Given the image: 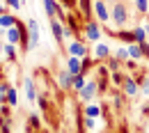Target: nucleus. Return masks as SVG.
<instances>
[{
  "instance_id": "f03ea898",
  "label": "nucleus",
  "mask_w": 149,
  "mask_h": 133,
  "mask_svg": "<svg viewBox=\"0 0 149 133\" xmlns=\"http://www.w3.org/2000/svg\"><path fill=\"white\" fill-rule=\"evenodd\" d=\"M85 39H90V41H99L101 39V21L85 23Z\"/></svg>"
},
{
  "instance_id": "a211bd4d",
  "label": "nucleus",
  "mask_w": 149,
  "mask_h": 133,
  "mask_svg": "<svg viewBox=\"0 0 149 133\" xmlns=\"http://www.w3.org/2000/svg\"><path fill=\"white\" fill-rule=\"evenodd\" d=\"M133 35H135V41H138V44H145V41H147V30H145V28H135V30H133Z\"/></svg>"
},
{
  "instance_id": "72a5a7b5",
  "label": "nucleus",
  "mask_w": 149,
  "mask_h": 133,
  "mask_svg": "<svg viewBox=\"0 0 149 133\" xmlns=\"http://www.w3.org/2000/svg\"><path fill=\"white\" fill-rule=\"evenodd\" d=\"M140 46H142V53H145V57H149V44L145 41V44H140Z\"/></svg>"
},
{
  "instance_id": "412c9836",
  "label": "nucleus",
  "mask_w": 149,
  "mask_h": 133,
  "mask_svg": "<svg viewBox=\"0 0 149 133\" xmlns=\"http://www.w3.org/2000/svg\"><path fill=\"white\" fill-rule=\"evenodd\" d=\"M101 115V108L99 106H90V108H85V117H99Z\"/></svg>"
},
{
  "instance_id": "9b49d317",
  "label": "nucleus",
  "mask_w": 149,
  "mask_h": 133,
  "mask_svg": "<svg viewBox=\"0 0 149 133\" xmlns=\"http://www.w3.org/2000/svg\"><path fill=\"white\" fill-rule=\"evenodd\" d=\"M96 87H99V85H96L94 80H90V83H87V85L80 90V99H83V101H90V99H94V94H96Z\"/></svg>"
},
{
  "instance_id": "b1692460",
  "label": "nucleus",
  "mask_w": 149,
  "mask_h": 133,
  "mask_svg": "<svg viewBox=\"0 0 149 133\" xmlns=\"http://www.w3.org/2000/svg\"><path fill=\"white\" fill-rule=\"evenodd\" d=\"M7 103H9V106H16V90H14V87L7 90Z\"/></svg>"
},
{
  "instance_id": "4c0bfd02",
  "label": "nucleus",
  "mask_w": 149,
  "mask_h": 133,
  "mask_svg": "<svg viewBox=\"0 0 149 133\" xmlns=\"http://www.w3.org/2000/svg\"><path fill=\"white\" fill-rule=\"evenodd\" d=\"M145 30H147V35H149V23H147V25H145Z\"/></svg>"
},
{
  "instance_id": "5701e85b",
  "label": "nucleus",
  "mask_w": 149,
  "mask_h": 133,
  "mask_svg": "<svg viewBox=\"0 0 149 133\" xmlns=\"http://www.w3.org/2000/svg\"><path fill=\"white\" fill-rule=\"evenodd\" d=\"M5 55H7V60H14V57H16V48H14V44H7V46H5Z\"/></svg>"
},
{
  "instance_id": "cd10ccee",
  "label": "nucleus",
  "mask_w": 149,
  "mask_h": 133,
  "mask_svg": "<svg viewBox=\"0 0 149 133\" xmlns=\"http://www.w3.org/2000/svg\"><path fill=\"white\" fill-rule=\"evenodd\" d=\"M5 5H9L12 9H21V0H5Z\"/></svg>"
},
{
  "instance_id": "c756f323",
  "label": "nucleus",
  "mask_w": 149,
  "mask_h": 133,
  "mask_svg": "<svg viewBox=\"0 0 149 133\" xmlns=\"http://www.w3.org/2000/svg\"><path fill=\"white\" fill-rule=\"evenodd\" d=\"M30 124H32L35 129H39V126H41V122H39V117H37V115H30Z\"/></svg>"
},
{
  "instance_id": "aec40b11",
  "label": "nucleus",
  "mask_w": 149,
  "mask_h": 133,
  "mask_svg": "<svg viewBox=\"0 0 149 133\" xmlns=\"http://www.w3.org/2000/svg\"><path fill=\"white\" fill-rule=\"evenodd\" d=\"M135 9H138L140 14H147L149 12V2L147 0H135Z\"/></svg>"
},
{
  "instance_id": "4be33fe9",
  "label": "nucleus",
  "mask_w": 149,
  "mask_h": 133,
  "mask_svg": "<svg viewBox=\"0 0 149 133\" xmlns=\"http://www.w3.org/2000/svg\"><path fill=\"white\" fill-rule=\"evenodd\" d=\"M115 57H117V60H119V62H122V60H124V62H126V60H129V48H117V53H115Z\"/></svg>"
},
{
  "instance_id": "e433bc0d",
  "label": "nucleus",
  "mask_w": 149,
  "mask_h": 133,
  "mask_svg": "<svg viewBox=\"0 0 149 133\" xmlns=\"http://www.w3.org/2000/svg\"><path fill=\"white\" fill-rule=\"evenodd\" d=\"M5 124H7V122H5V119H2V115H0V126H5Z\"/></svg>"
},
{
  "instance_id": "1a4fd4ad",
  "label": "nucleus",
  "mask_w": 149,
  "mask_h": 133,
  "mask_svg": "<svg viewBox=\"0 0 149 133\" xmlns=\"http://www.w3.org/2000/svg\"><path fill=\"white\" fill-rule=\"evenodd\" d=\"M51 30H53L55 41H62V39H64V25H62L60 19H51Z\"/></svg>"
},
{
  "instance_id": "423d86ee",
  "label": "nucleus",
  "mask_w": 149,
  "mask_h": 133,
  "mask_svg": "<svg viewBox=\"0 0 149 133\" xmlns=\"http://www.w3.org/2000/svg\"><path fill=\"white\" fill-rule=\"evenodd\" d=\"M67 69L74 74V76H78V74H83V60L80 57H74L69 55V60H67Z\"/></svg>"
},
{
  "instance_id": "f257e3e1",
  "label": "nucleus",
  "mask_w": 149,
  "mask_h": 133,
  "mask_svg": "<svg viewBox=\"0 0 149 133\" xmlns=\"http://www.w3.org/2000/svg\"><path fill=\"white\" fill-rule=\"evenodd\" d=\"M110 21H115L117 30H122V25L129 21V9H126L124 2H115V7H112V19Z\"/></svg>"
},
{
  "instance_id": "c85d7f7f",
  "label": "nucleus",
  "mask_w": 149,
  "mask_h": 133,
  "mask_svg": "<svg viewBox=\"0 0 149 133\" xmlns=\"http://www.w3.org/2000/svg\"><path fill=\"white\" fill-rule=\"evenodd\" d=\"M90 67H92V60H90V57L85 55V57H83V74H85V71H87Z\"/></svg>"
},
{
  "instance_id": "7ed1b4c3",
  "label": "nucleus",
  "mask_w": 149,
  "mask_h": 133,
  "mask_svg": "<svg viewBox=\"0 0 149 133\" xmlns=\"http://www.w3.org/2000/svg\"><path fill=\"white\" fill-rule=\"evenodd\" d=\"M94 14H96V19L101 21V23H108L112 19L110 12H108V7H106V2L103 0H94Z\"/></svg>"
},
{
  "instance_id": "0eeeda50",
  "label": "nucleus",
  "mask_w": 149,
  "mask_h": 133,
  "mask_svg": "<svg viewBox=\"0 0 149 133\" xmlns=\"http://www.w3.org/2000/svg\"><path fill=\"white\" fill-rule=\"evenodd\" d=\"M69 53L74 57H80V60H83V57L87 55V48H85L83 41H71V44H69Z\"/></svg>"
},
{
  "instance_id": "dca6fc26",
  "label": "nucleus",
  "mask_w": 149,
  "mask_h": 133,
  "mask_svg": "<svg viewBox=\"0 0 149 133\" xmlns=\"http://www.w3.org/2000/svg\"><path fill=\"white\" fill-rule=\"evenodd\" d=\"M129 55L133 57V60L145 57V53H142V46H140V44H129Z\"/></svg>"
},
{
  "instance_id": "f704fd0d",
  "label": "nucleus",
  "mask_w": 149,
  "mask_h": 133,
  "mask_svg": "<svg viewBox=\"0 0 149 133\" xmlns=\"http://www.w3.org/2000/svg\"><path fill=\"white\" fill-rule=\"evenodd\" d=\"M62 2H64V7H74L76 5V0H62Z\"/></svg>"
},
{
  "instance_id": "2eb2a0df",
  "label": "nucleus",
  "mask_w": 149,
  "mask_h": 133,
  "mask_svg": "<svg viewBox=\"0 0 149 133\" xmlns=\"http://www.w3.org/2000/svg\"><path fill=\"white\" fill-rule=\"evenodd\" d=\"M23 85H25V94H28V99H30V101H35V99H37V90H35L32 78H25V80H23Z\"/></svg>"
},
{
  "instance_id": "ddd939ff",
  "label": "nucleus",
  "mask_w": 149,
  "mask_h": 133,
  "mask_svg": "<svg viewBox=\"0 0 149 133\" xmlns=\"http://www.w3.org/2000/svg\"><path fill=\"white\" fill-rule=\"evenodd\" d=\"M94 57H96V60H106V57H110V48H108L106 44L96 41V48H94Z\"/></svg>"
},
{
  "instance_id": "c9c22d12",
  "label": "nucleus",
  "mask_w": 149,
  "mask_h": 133,
  "mask_svg": "<svg viewBox=\"0 0 149 133\" xmlns=\"http://www.w3.org/2000/svg\"><path fill=\"white\" fill-rule=\"evenodd\" d=\"M142 113H145V115H149V106H145V108H142Z\"/></svg>"
},
{
  "instance_id": "a878e982",
  "label": "nucleus",
  "mask_w": 149,
  "mask_h": 133,
  "mask_svg": "<svg viewBox=\"0 0 149 133\" xmlns=\"http://www.w3.org/2000/svg\"><path fill=\"white\" fill-rule=\"evenodd\" d=\"M110 78H112V83H115L117 87H119V85L124 83V76H122V71H112V74H110Z\"/></svg>"
},
{
  "instance_id": "6e6552de",
  "label": "nucleus",
  "mask_w": 149,
  "mask_h": 133,
  "mask_svg": "<svg viewBox=\"0 0 149 133\" xmlns=\"http://www.w3.org/2000/svg\"><path fill=\"white\" fill-rule=\"evenodd\" d=\"M122 90H124V94H129V96H135L138 94V80L135 78H124V83H122Z\"/></svg>"
},
{
  "instance_id": "39448f33",
  "label": "nucleus",
  "mask_w": 149,
  "mask_h": 133,
  "mask_svg": "<svg viewBox=\"0 0 149 133\" xmlns=\"http://www.w3.org/2000/svg\"><path fill=\"white\" fill-rule=\"evenodd\" d=\"M21 37H23L21 21H16V25H14V28H7V41H9V44H21Z\"/></svg>"
},
{
  "instance_id": "9d476101",
  "label": "nucleus",
  "mask_w": 149,
  "mask_h": 133,
  "mask_svg": "<svg viewBox=\"0 0 149 133\" xmlns=\"http://www.w3.org/2000/svg\"><path fill=\"white\" fill-rule=\"evenodd\" d=\"M28 30H30V48H35L39 44V25H37V21H28Z\"/></svg>"
},
{
  "instance_id": "2f4dec72",
  "label": "nucleus",
  "mask_w": 149,
  "mask_h": 133,
  "mask_svg": "<svg viewBox=\"0 0 149 133\" xmlns=\"http://www.w3.org/2000/svg\"><path fill=\"white\" fill-rule=\"evenodd\" d=\"M85 126H87V129H94V126H96L94 117H85Z\"/></svg>"
},
{
  "instance_id": "20e7f679",
  "label": "nucleus",
  "mask_w": 149,
  "mask_h": 133,
  "mask_svg": "<svg viewBox=\"0 0 149 133\" xmlns=\"http://www.w3.org/2000/svg\"><path fill=\"white\" fill-rule=\"evenodd\" d=\"M57 83H60L62 90H71V87H74V74H71L69 69L60 71V74H57Z\"/></svg>"
},
{
  "instance_id": "4468645a",
  "label": "nucleus",
  "mask_w": 149,
  "mask_h": 133,
  "mask_svg": "<svg viewBox=\"0 0 149 133\" xmlns=\"http://www.w3.org/2000/svg\"><path fill=\"white\" fill-rule=\"evenodd\" d=\"M16 16H12V14H2V16H0V28H2V30H7V28H14V25H16Z\"/></svg>"
},
{
  "instance_id": "f3484780",
  "label": "nucleus",
  "mask_w": 149,
  "mask_h": 133,
  "mask_svg": "<svg viewBox=\"0 0 149 133\" xmlns=\"http://www.w3.org/2000/svg\"><path fill=\"white\" fill-rule=\"evenodd\" d=\"M115 35H117V39H122V41H126V44H138V41H135V35H133V30H131V32H124V30H117Z\"/></svg>"
},
{
  "instance_id": "393cba45",
  "label": "nucleus",
  "mask_w": 149,
  "mask_h": 133,
  "mask_svg": "<svg viewBox=\"0 0 149 133\" xmlns=\"http://www.w3.org/2000/svg\"><path fill=\"white\" fill-rule=\"evenodd\" d=\"M108 71H119V60H117V57H110V60H108Z\"/></svg>"
},
{
  "instance_id": "473e14b6",
  "label": "nucleus",
  "mask_w": 149,
  "mask_h": 133,
  "mask_svg": "<svg viewBox=\"0 0 149 133\" xmlns=\"http://www.w3.org/2000/svg\"><path fill=\"white\" fill-rule=\"evenodd\" d=\"M142 92H145V94H149V78H145V80H142Z\"/></svg>"
},
{
  "instance_id": "7c9ffc66",
  "label": "nucleus",
  "mask_w": 149,
  "mask_h": 133,
  "mask_svg": "<svg viewBox=\"0 0 149 133\" xmlns=\"http://www.w3.org/2000/svg\"><path fill=\"white\" fill-rule=\"evenodd\" d=\"M112 101H115V108H122V103H124V101H122V94H119V92L115 94V99H112Z\"/></svg>"
},
{
  "instance_id": "58836bf2",
  "label": "nucleus",
  "mask_w": 149,
  "mask_h": 133,
  "mask_svg": "<svg viewBox=\"0 0 149 133\" xmlns=\"http://www.w3.org/2000/svg\"><path fill=\"white\" fill-rule=\"evenodd\" d=\"M147 129H149V126H147Z\"/></svg>"
},
{
  "instance_id": "f8f14e48",
  "label": "nucleus",
  "mask_w": 149,
  "mask_h": 133,
  "mask_svg": "<svg viewBox=\"0 0 149 133\" xmlns=\"http://www.w3.org/2000/svg\"><path fill=\"white\" fill-rule=\"evenodd\" d=\"M92 0H80V14H83V19H85V23H90L92 19Z\"/></svg>"
},
{
  "instance_id": "bb28decb",
  "label": "nucleus",
  "mask_w": 149,
  "mask_h": 133,
  "mask_svg": "<svg viewBox=\"0 0 149 133\" xmlns=\"http://www.w3.org/2000/svg\"><path fill=\"white\" fill-rule=\"evenodd\" d=\"M67 23H69V28H71V30H78V28H80V25H78V19H76L74 14H69V16H67Z\"/></svg>"
},
{
  "instance_id": "6ab92c4d",
  "label": "nucleus",
  "mask_w": 149,
  "mask_h": 133,
  "mask_svg": "<svg viewBox=\"0 0 149 133\" xmlns=\"http://www.w3.org/2000/svg\"><path fill=\"white\" fill-rule=\"evenodd\" d=\"M85 85H87V83H85V74H78V76H74V90H78V92H80Z\"/></svg>"
}]
</instances>
